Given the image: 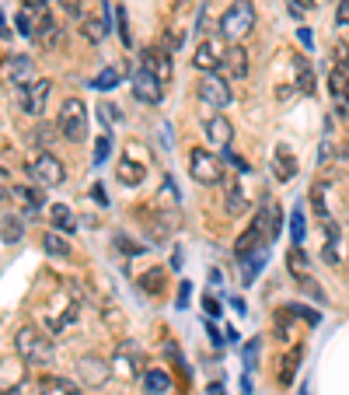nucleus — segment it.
<instances>
[{
    "label": "nucleus",
    "instance_id": "1",
    "mask_svg": "<svg viewBox=\"0 0 349 395\" xmlns=\"http://www.w3.org/2000/svg\"><path fill=\"white\" fill-rule=\"evenodd\" d=\"M14 347H18V357L21 364H35V367H46L52 364V343H49V336H42L35 325H21L18 336H14Z\"/></svg>",
    "mask_w": 349,
    "mask_h": 395
},
{
    "label": "nucleus",
    "instance_id": "2",
    "mask_svg": "<svg viewBox=\"0 0 349 395\" xmlns=\"http://www.w3.org/2000/svg\"><path fill=\"white\" fill-rule=\"evenodd\" d=\"M252 28H255V8H252V0H235V4L220 15V35L227 42L245 39Z\"/></svg>",
    "mask_w": 349,
    "mask_h": 395
},
{
    "label": "nucleus",
    "instance_id": "3",
    "mask_svg": "<svg viewBox=\"0 0 349 395\" xmlns=\"http://www.w3.org/2000/svg\"><path fill=\"white\" fill-rule=\"evenodd\" d=\"M56 130L63 133V140L70 144H81L88 137V108L81 98H67L60 105V116H56Z\"/></svg>",
    "mask_w": 349,
    "mask_h": 395
},
{
    "label": "nucleus",
    "instance_id": "4",
    "mask_svg": "<svg viewBox=\"0 0 349 395\" xmlns=\"http://www.w3.org/2000/svg\"><path fill=\"white\" fill-rule=\"evenodd\" d=\"M28 175H32V179H35L42 189L63 186V179H67V172H63L60 157H52L49 151H42V154H35V157L28 161Z\"/></svg>",
    "mask_w": 349,
    "mask_h": 395
},
{
    "label": "nucleus",
    "instance_id": "5",
    "mask_svg": "<svg viewBox=\"0 0 349 395\" xmlns=\"http://www.w3.org/2000/svg\"><path fill=\"white\" fill-rule=\"evenodd\" d=\"M196 95L206 108H227L230 102H235V91H230L227 77L223 74H206L199 84H196Z\"/></svg>",
    "mask_w": 349,
    "mask_h": 395
},
{
    "label": "nucleus",
    "instance_id": "6",
    "mask_svg": "<svg viewBox=\"0 0 349 395\" xmlns=\"http://www.w3.org/2000/svg\"><path fill=\"white\" fill-rule=\"evenodd\" d=\"M189 172H192L196 182L217 186V182L223 179V164H220V157H213L206 147H196V151H189Z\"/></svg>",
    "mask_w": 349,
    "mask_h": 395
},
{
    "label": "nucleus",
    "instance_id": "7",
    "mask_svg": "<svg viewBox=\"0 0 349 395\" xmlns=\"http://www.w3.org/2000/svg\"><path fill=\"white\" fill-rule=\"evenodd\" d=\"M49 91H52V84L46 77L42 81H28V84L14 88V102L21 105V112H28V116H42V108L49 102Z\"/></svg>",
    "mask_w": 349,
    "mask_h": 395
},
{
    "label": "nucleus",
    "instance_id": "8",
    "mask_svg": "<svg viewBox=\"0 0 349 395\" xmlns=\"http://www.w3.org/2000/svg\"><path fill=\"white\" fill-rule=\"evenodd\" d=\"M262 242H266V210H259V217H255L248 228L238 235V242H235V256L245 259V256H252Z\"/></svg>",
    "mask_w": 349,
    "mask_h": 395
},
{
    "label": "nucleus",
    "instance_id": "9",
    "mask_svg": "<svg viewBox=\"0 0 349 395\" xmlns=\"http://www.w3.org/2000/svg\"><path fill=\"white\" fill-rule=\"evenodd\" d=\"M223 52H227V46H220V39H203L196 56H192V67L203 70V74H213V70H220Z\"/></svg>",
    "mask_w": 349,
    "mask_h": 395
},
{
    "label": "nucleus",
    "instance_id": "10",
    "mask_svg": "<svg viewBox=\"0 0 349 395\" xmlns=\"http://www.w3.org/2000/svg\"><path fill=\"white\" fill-rule=\"evenodd\" d=\"M140 56H143V70H150L161 84H168V81H171L174 67H171V52H168L164 46H157V49H143Z\"/></svg>",
    "mask_w": 349,
    "mask_h": 395
},
{
    "label": "nucleus",
    "instance_id": "11",
    "mask_svg": "<svg viewBox=\"0 0 349 395\" xmlns=\"http://www.w3.org/2000/svg\"><path fill=\"white\" fill-rule=\"evenodd\" d=\"M220 70L227 81H241L248 77V49L245 46H227L223 60H220Z\"/></svg>",
    "mask_w": 349,
    "mask_h": 395
},
{
    "label": "nucleus",
    "instance_id": "12",
    "mask_svg": "<svg viewBox=\"0 0 349 395\" xmlns=\"http://www.w3.org/2000/svg\"><path fill=\"white\" fill-rule=\"evenodd\" d=\"M77 378L88 385V388H101L108 378H112V367L98 357H81L77 360Z\"/></svg>",
    "mask_w": 349,
    "mask_h": 395
},
{
    "label": "nucleus",
    "instance_id": "13",
    "mask_svg": "<svg viewBox=\"0 0 349 395\" xmlns=\"http://www.w3.org/2000/svg\"><path fill=\"white\" fill-rule=\"evenodd\" d=\"M4 74H8V81L14 88L18 84H28V81H35V60H32V56L14 52V56H8V60H4Z\"/></svg>",
    "mask_w": 349,
    "mask_h": 395
},
{
    "label": "nucleus",
    "instance_id": "14",
    "mask_svg": "<svg viewBox=\"0 0 349 395\" xmlns=\"http://www.w3.org/2000/svg\"><path fill=\"white\" fill-rule=\"evenodd\" d=\"M42 15H49L46 11V0H25V4L18 8V32L25 39H32L35 28H39V21H42Z\"/></svg>",
    "mask_w": 349,
    "mask_h": 395
},
{
    "label": "nucleus",
    "instance_id": "15",
    "mask_svg": "<svg viewBox=\"0 0 349 395\" xmlns=\"http://www.w3.org/2000/svg\"><path fill=\"white\" fill-rule=\"evenodd\" d=\"M133 95H137V102H143V105H157L161 95H164V88H161V81H157L150 70H137V77H133Z\"/></svg>",
    "mask_w": 349,
    "mask_h": 395
},
{
    "label": "nucleus",
    "instance_id": "16",
    "mask_svg": "<svg viewBox=\"0 0 349 395\" xmlns=\"http://www.w3.org/2000/svg\"><path fill=\"white\" fill-rule=\"evenodd\" d=\"M112 371L119 374V378H137L140 374V350L137 347H119L115 350V357H112Z\"/></svg>",
    "mask_w": 349,
    "mask_h": 395
},
{
    "label": "nucleus",
    "instance_id": "17",
    "mask_svg": "<svg viewBox=\"0 0 349 395\" xmlns=\"http://www.w3.org/2000/svg\"><path fill=\"white\" fill-rule=\"evenodd\" d=\"M206 137H210V144L213 147H220V151H227L230 147V140H235V126H230V119L227 116H210L206 119Z\"/></svg>",
    "mask_w": 349,
    "mask_h": 395
},
{
    "label": "nucleus",
    "instance_id": "18",
    "mask_svg": "<svg viewBox=\"0 0 349 395\" xmlns=\"http://www.w3.org/2000/svg\"><path fill=\"white\" fill-rule=\"evenodd\" d=\"M272 175H276V182H290V179L297 175V157L290 154L286 144H279L276 154H272Z\"/></svg>",
    "mask_w": 349,
    "mask_h": 395
},
{
    "label": "nucleus",
    "instance_id": "19",
    "mask_svg": "<svg viewBox=\"0 0 349 395\" xmlns=\"http://www.w3.org/2000/svg\"><path fill=\"white\" fill-rule=\"evenodd\" d=\"M49 224H52V231H60V235H74L77 231V217L67 203H52L49 206Z\"/></svg>",
    "mask_w": 349,
    "mask_h": 395
},
{
    "label": "nucleus",
    "instance_id": "20",
    "mask_svg": "<svg viewBox=\"0 0 349 395\" xmlns=\"http://www.w3.org/2000/svg\"><path fill=\"white\" fill-rule=\"evenodd\" d=\"M143 392L147 395H174V381L168 371L150 367V371H143Z\"/></svg>",
    "mask_w": 349,
    "mask_h": 395
},
{
    "label": "nucleus",
    "instance_id": "21",
    "mask_svg": "<svg viewBox=\"0 0 349 395\" xmlns=\"http://www.w3.org/2000/svg\"><path fill=\"white\" fill-rule=\"evenodd\" d=\"M60 35H63V28H60V21H56L52 15H42V21H39V28H35V42H42V49H52L56 42H60Z\"/></svg>",
    "mask_w": 349,
    "mask_h": 395
},
{
    "label": "nucleus",
    "instance_id": "22",
    "mask_svg": "<svg viewBox=\"0 0 349 395\" xmlns=\"http://www.w3.org/2000/svg\"><path fill=\"white\" fill-rule=\"evenodd\" d=\"M328 88L339 102H349V67H332L328 70Z\"/></svg>",
    "mask_w": 349,
    "mask_h": 395
},
{
    "label": "nucleus",
    "instance_id": "23",
    "mask_svg": "<svg viewBox=\"0 0 349 395\" xmlns=\"http://www.w3.org/2000/svg\"><path fill=\"white\" fill-rule=\"evenodd\" d=\"M39 395H77V385L67 381V378H42Z\"/></svg>",
    "mask_w": 349,
    "mask_h": 395
},
{
    "label": "nucleus",
    "instance_id": "24",
    "mask_svg": "<svg viewBox=\"0 0 349 395\" xmlns=\"http://www.w3.org/2000/svg\"><path fill=\"white\" fill-rule=\"evenodd\" d=\"M21 235H25V224H21V217H4V220H0V242H4V245H14V242H21Z\"/></svg>",
    "mask_w": 349,
    "mask_h": 395
},
{
    "label": "nucleus",
    "instance_id": "25",
    "mask_svg": "<svg viewBox=\"0 0 349 395\" xmlns=\"http://www.w3.org/2000/svg\"><path fill=\"white\" fill-rule=\"evenodd\" d=\"M294 70H297V88L304 95H315V70H311V64L304 56H294Z\"/></svg>",
    "mask_w": 349,
    "mask_h": 395
},
{
    "label": "nucleus",
    "instance_id": "26",
    "mask_svg": "<svg viewBox=\"0 0 349 395\" xmlns=\"http://www.w3.org/2000/svg\"><path fill=\"white\" fill-rule=\"evenodd\" d=\"M223 206H227L230 217H235V213H245V210H248V196H245V189H241V186H227Z\"/></svg>",
    "mask_w": 349,
    "mask_h": 395
},
{
    "label": "nucleus",
    "instance_id": "27",
    "mask_svg": "<svg viewBox=\"0 0 349 395\" xmlns=\"http://www.w3.org/2000/svg\"><path fill=\"white\" fill-rule=\"evenodd\" d=\"M143 179H147L143 164H137V161H126V157H123V164H119V182H123V186H140Z\"/></svg>",
    "mask_w": 349,
    "mask_h": 395
},
{
    "label": "nucleus",
    "instance_id": "28",
    "mask_svg": "<svg viewBox=\"0 0 349 395\" xmlns=\"http://www.w3.org/2000/svg\"><path fill=\"white\" fill-rule=\"evenodd\" d=\"M42 249H46L49 256H56V259L70 256V245L60 238V231H46V235H42Z\"/></svg>",
    "mask_w": 349,
    "mask_h": 395
},
{
    "label": "nucleus",
    "instance_id": "29",
    "mask_svg": "<svg viewBox=\"0 0 349 395\" xmlns=\"http://www.w3.org/2000/svg\"><path fill=\"white\" fill-rule=\"evenodd\" d=\"M115 84H119V70H115V67H105V70L94 77V84H91V88H94V91H112Z\"/></svg>",
    "mask_w": 349,
    "mask_h": 395
},
{
    "label": "nucleus",
    "instance_id": "30",
    "mask_svg": "<svg viewBox=\"0 0 349 395\" xmlns=\"http://www.w3.org/2000/svg\"><path fill=\"white\" fill-rule=\"evenodd\" d=\"M140 284H143V291L161 294V291H164V269H147V273L140 276Z\"/></svg>",
    "mask_w": 349,
    "mask_h": 395
},
{
    "label": "nucleus",
    "instance_id": "31",
    "mask_svg": "<svg viewBox=\"0 0 349 395\" xmlns=\"http://www.w3.org/2000/svg\"><path fill=\"white\" fill-rule=\"evenodd\" d=\"M105 32H108V25H105L101 18H88V21H84V39H88V42H101Z\"/></svg>",
    "mask_w": 349,
    "mask_h": 395
},
{
    "label": "nucleus",
    "instance_id": "32",
    "mask_svg": "<svg viewBox=\"0 0 349 395\" xmlns=\"http://www.w3.org/2000/svg\"><path fill=\"white\" fill-rule=\"evenodd\" d=\"M108 154H112V137H108V133H101V137L94 140V154H91L94 168H98V164H105V161H108Z\"/></svg>",
    "mask_w": 349,
    "mask_h": 395
},
{
    "label": "nucleus",
    "instance_id": "33",
    "mask_svg": "<svg viewBox=\"0 0 349 395\" xmlns=\"http://www.w3.org/2000/svg\"><path fill=\"white\" fill-rule=\"evenodd\" d=\"M297 360H301V350H294V354H290V357H283V360H279V364H283V371H279V385H290V381H294Z\"/></svg>",
    "mask_w": 349,
    "mask_h": 395
},
{
    "label": "nucleus",
    "instance_id": "34",
    "mask_svg": "<svg viewBox=\"0 0 349 395\" xmlns=\"http://www.w3.org/2000/svg\"><path fill=\"white\" fill-rule=\"evenodd\" d=\"M115 249H119V256H143V245H137L133 238H126V235H115V242H112Z\"/></svg>",
    "mask_w": 349,
    "mask_h": 395
},
{
    "label": "nucleus",
    "instance_id": "35",
    "mask_svg": "<svg viewBox=\"0 0 349 395\" xmlns=\"http://www.w3.org/2000/svg\"><path fill=\"white\" fill-rule=\"evenodd\" d=\"M286 262H290V269H297V276H304V273H308V256H304V249H301V245H297V249H290Z\"/></svg>",
    "mask_w": 349,
    "mask_h": 395
},
{
    "label": "nucleus",
    "instance_id": "36",
    "mask_svg": "<svg viewBox=\"0 0 349 395\" xmlns=\"http://www.w3.org/2000/svg\"><path fill=\"white\" fill-rule=\"evenodd\" d=\"M115 28H119L123 46H130V42H133V39H130V18H126V8H115Z\"/></svg>",
    "mask_w": 349,
    "mask_h": 395
},
{
    "label": "nucleus",
    "instance_id": "37",
    "mask_svg": "<svg viewBox=\"0 0 349 395\" xmlns=\"http://www.w3.org/2000/svg\"><path fill=\"white\" fill-rule=\"evenodd\" d=\"M182 42H186V32H179V28H168V32H164V39H161V46H164L168 52L182 49Z\"/></svg>",
    "mask_w": 349,
    "mask_h": 395
},
{
    "label": "nucleus",
    "instance_id": "38",
    "mask_svg": "<svg viewBox=\"0 0 349 395\" xmlns=\"http://www.w3.org/2000/svg\"><path fill=\"white\" fill-rule=\"evenodd\" d=\"M14 196H18V200H25V203H28L32 210H35V206H42V193H39V189H28V186H18V189H14Z\"/></svg>",
    "mask_w": 349,
    "mask_h": 395
},
{
    "label": "nucleus",
    "instance_id": "39",
    "mask_svg": "<svg viewBox=\"0 0 349 395\" xmlns=\"http://www.w3.org/2000/svg\"><path fill=\"white\" fill-rule=\"evenodd\" d=\"M241 360H245V367H248V371H255V367H259V340H252V343L241 350Z\"/></svg>",
    "mask_w": 349,
    "mask_h": 395
},
{
    "label": "nucleus",
    "instance_id": "40",
    "mask_svg": "<svg viewBox=\"0 0 349 395\" xmlns=\"http://www.w3.org/2000/svg\"><path fill=\"white\" fill-rule=\"evenodd\" d=\"M290 231H294V245L304 242V210H301V206L294 210V224H290Z\"/></svg>",
    "mask_w": 349,
    "mask_h": 395
},
{
    "label": "nucleus",
    "instance_id": "41",
    "mask_svg": "<svg viewBox=\"0 0 349 395\" xmlns=\"http://www.w3.org/2000/svg\"><path fill=\"white\" fill-rule=\"evenodd\" d=\"M297 280H301V287H304V291H308V294H311V298H315L318 305H325V301H328V298H325V291L311 284V276H308V273H304V276H297Z\"/></svg>",
    "mask_w": 349,
    "mask_h": 395
},
{
    "label": "nucleus",
    "instance_id": "42",
    "mask_svg": "<svg viewBox=\"0 0 349 395\" xmlns=\"http://www.w3.org/2000/svg\"><path fill=\"white\" fill-rule=\"evenodd\" d=\"M32 144H35V147H49V144H52V126H39V130H32Z\"/></svg>",
    "mask_w": 349,
    "mask_h": 395
},
{
    "label": "nucleus",
    "instance_id": "43",
    "mask_svg": "<svg viewBox=\"0 0 349 395\" xmlns=\"http://www.w3.org/2000/svg\"><path fill=\"white\" fill-rule=\"evenodd\" d=\"M332 52H335V67H349V46L346 42H335Z\"/></svg>",
    "mask_w": 349,
    "mask_h": 395
},
{
    "label": "nucleus",
    "instance_id": "44",
    "mask_svg": "<svg viewBox=\"0 0 349 395\" xmlns=\"http://www.w3.org/2000/svg\"><path fill=\"white\" fill-rule=\"evenodd\" d=\"M335 25H339V28H349V0H339V8H335Z\"/></svg>",
    "mask_w": 349,
    "mask_h": 395
},
{
    "label": "nucleus",
    "instance_id": "45",
    "mask_svg": "<svg viewBox=\"0 0 349 395\" xmlns=\"http://www.w3.org/2000/svg\"><path fill=\"white\" fill-rule=\"evenodd\" d=\"M321 259L335 266V262H339V242H325V249H321Z\"/></svg>",
    "mask_w": 349,
    "mask_h": 395
},
{
    "label": "nucleus",
    "instance_id": "46",
    "mask_svg": "<svg viewBox=\"0 0 349 395\" xmlns=\"http://www.w3.org/2000/svg\"><path fill=\"white\" fill-rule=\"evenodd\" d=\"M56 4H60L70 18H81V0H56Z\"/></svg>",
    "mask_w": 349,
    "mask_h": 395
},
{
    "label": "nucleus",
    "instance_id": "47",
    "mask_svg": "<svg viewBox=\"0 0 349 395\" xmlns=\"http://www.w3.org/2000/svg\"><path fill=\"white\" fill-rule=\"evenodd\" d=\"M189 298H192V284H189V280H182V287H179V308H189Z\"/></svg>",
    "mask_w": 349,
    "mask_h": 395
},
{
    "label": "nucleus",
    "instance_id": "48",
    "mask_svg": "<svg viewBox=\"0 0 349 395\" xmlns=\"http://www.w3.org/2000/svg\"><path fill=\"white\" fill-rule=\"evenodd\" d=\"M91 200L98 203V206H108V196H105V186L98 182V186H91Z\"/></svg>",
    "mask_w": 349,
    "mask_h": 395
},
{
    "label": "nucleus",
    "instance_id": "49",
    "mask_svg": "<svg viewBox=\"0 0 349 395\" xmlns=\"http://www.w3.org/2000/svg\"><path fill=\"white\" fill-rule=\"evenodd\" d=\"M311 203H315L318 217H325V200H321V186H315V189H311Z\"/></svg>",
    "mask_w": 349,
    "mask_h": 395
},
{
    "label": "nucleus",
    "instance_id": "50",
    "mask_svg": "<svg viewBox=\"0 0 349 395\" xmlns=\"http://www.w3.org/2000/svg\"><path fill=\"white\" fill-rule=\"evenodd\" d=\"M203 311H206V318H217V315H220V305L206 294V298H203Z\"/></svg>",
    "mask_w": 349,
    "mask_h": 395
},
{
    "label": "nucleus",
    "instance_id": "51",
    "mask_svg": "<svg viewBox=\"0 0 349 395\" xmlns=\"http://www.w3.org/2000/svg\"><path fill=\"white\" fill-rule=\"evenodd\" d=\"M297 39H301V46H304V49H311V46H315V35H311V28H297Z\"/></svg>",
    "mask_w": 349,
    "mask_h": 395
},
{
    "label": "nucleus",
    "instance_id": "52",
    "mask_svg": "<svg viewBox=\"0 0 349 395\" xmlns=\"http://www.w3.org/2000/svg\"><path fill=\"white\" fill-rule=\"evenodd\" d=\"M98 112H105V119H108V123H119V108L105 105V108H98Z\"/></svg>",
    "mask_w": 349,
    "mask_h": 395
},
{
    "label": "nucleus",
    "instance_id": "53",
    "mask_svg": "<svg viewBox=\"0 0 349 395\" xmlns=\"http://www.w3.org/2000/svg\"><path fill=\"white\" fill-rule=\"evenodd\" d=\"M161 193H164V200H168V203H174V200H179V196H174V186H171V179H164V189H161Z\"/></svg>",
    "mask_w": 349,
    "mask_h": 395
},
{
    "label": "nucleus",
    "instance_id": "54",
    "mask_svg": "<svg viewBox=\"0 0 349 395\" xmlns=\"http://www.w3.org/2000/svg\"><path fill=\"white\" fill-rule=\"evenodd\" d=\"M210 280H213V284H223V273L213 266V269H210Z\"/></svg>",
    "mask_w": 349,
    "mask_h": 395
},
{
    "label": "nucleus",
    "instance_id": "55",
    "mask_svg": "<svg viewBox=\"0 0 349 395\" xmlns=\"http://www.w3.org/2000/svg\"><path fill=\"white\" fill-rule=\"evenodd\" d=\"M0 395H18V385H0Z\"/></svg>",
    "mask_w": 349,
    "mask_h": 395
},
{
    "label": "nucleus",
    "instance_id": "56",
    "mask_svg": "<svg viewBox=\"0 0 349 395\" xmlns=\"http://www.w3.org/2000/svg\"><path fill=\"white\" fill-rule=\"evenodd\" d=\"M206 395H223V385H220V381H213V385H210V392H206Z\"/></svg>",
    "mask_w": 349,
    "mask_h": 395
},
{
    "label": "nucleus",
    "instance_id": "57",
    "mask_svg": "<svg viewBox=\"0 0 349 395\" xmlns=\"http://www.w3.org/2000/svg\"><path fill=\"white\" fill-rule=\"evenodd\" d=\"M11 32H8V25H4V11H0V39H8Z\"/></svg>",
    "mask_w": 349,
    "mask_h": 395
},
{
    "label": "nucleus",
    "instance_id": "58",
    "mask_svg": "<svg viewBox=\"0 0 349 395\" xmlns=\"http://www.w3.org/2000/svg\"><path fill=\"white\" fill-rule=\"evenodd\" d=\"M241 392H245V395H252V378H245V381H241Z\"/></svg>",
    "mask_w": 349,
    "mask_h": 395
},
{
    "label": "nucleus",
    "instance_id": "59",
    "mask_svg": "<svg viewBox=\"0 0 349 395\" xmlns=\"http://www.w3.org/2000/svg\"><path fill=\"white\" fill-rule=\"evenodd\" d=\"M0 200H4V196H0Z\"/></svg>",
    "mask_w": 349,
    "mask_h": 395
}]
</instances>
